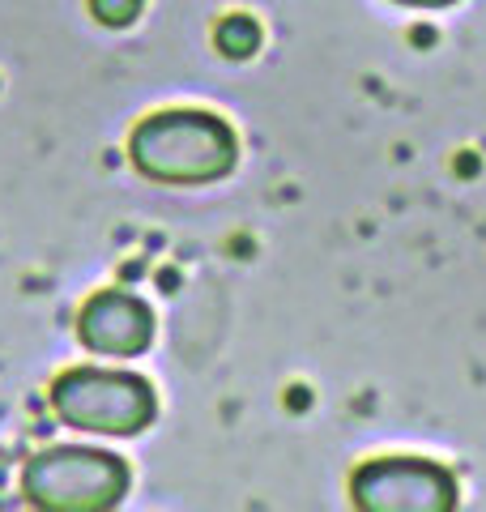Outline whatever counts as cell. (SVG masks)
Returning <instances> with one entry per match:
<instances>
[{"mask_svg":"<svg viewBox=\"0 0 486 512\" xmlns=\"http://www.w3.org/2000/svg\"><path fill=\"white\" fill-rule=\"evenodd\" d=\"M128 158L154 184H214L226 180L239 158L231 124L214 111H154L128 137Z\"/></svg>","mask_w":486,"mask_h":512,"instance_id":"cell-1","label":"cell"},{"mask_svg":"<svg viewBox=\"0 0 486 512\" xmlns=\"http://www.w3.org/2000/svg\"><path fill=\"white\" fill-rule=\"evenodd\" d=\"M128 466L116 453L81 444L43 448L26 461L22 495L43 512H107L128 495Z\"/></svg>","mask_w":486,"mask_h":512,"instance_id":"cell-2","label":"cell"},{"mask_svg":"<svg viewBox=\"0 0 486 512\" xmlns=\"http://www.w3.org/2000/svg\"><path fill=\"white\" fill-rule=\"evenodd\" d=\"M52 410L64 427L90 436H137L154 423L158 397L150 380L111 367H69L52 380Z\"/></svg>","mask_w":486,"mask_h":512,"instance_id":"cell-3","label":"cell"},{"mask_svg":"<svg viewBox=\"0 0 486 512\" xmlns=\"http://www.w3.org/2000/svg\"><path fill=\"white\" fill-rule=\"evenodd\" d=\"M350 495L363 512H452L457 478L427 457H376L354 470Z\"/></svg>","mask_w":486,"mask_h":512,"instance_id":"cell-4","label":"cell"},{"mask_svg":"<svg viewBox=\"0 0 486 512\" xmlns=\"http://www.w3.org/2000/svg\"><path fill=\"white\" fill-rule=\"evenodd\" d=\"M77 338L94 355L133 359L154 342V312L128 291H99L77 316Z\"/></svg>","mask_w":486,"mask_h":512,"instance_id":"cell-5","label":"cell"},{"mask_svg":"<svg viewBox=\"0 0 486 512\" xmlns=\"http://www.w3.org/2000/svg\"><path fill=\"white\" fill-rule=\"evenodd\" d=\"M214 39H218V52L222 56L248 60L256 47H261V26H256V18H248V13H231V18H226L214 30Z\"/></svg>","mask_w":486,"mask_h":512,"instance_id":"cell-6","label":"cell"},{"mask_svg":"<svg viewBox=\"0 0 486 512\" xmlns=\"http://www.w3.org/2000/svg\"><path fill=\"white\" fill-rule=\"evenodd\" d=\"M141 5L145 0H90V13L111 30H124L141 18Z\"/></svg>","mask_w":486,"mask_h":512,"instance_id":"cell-7","label":"cell"},{"mask_svg":"<svg viewBox=\"0 0 486 512\" xmlns=\"http://www.w3.org/2000/svg\"><path fill=\"white\" fill-rule=\"evenodd\" d=\"M397 5H410V9H444V5H457V0H397Z\"/></svg>","mask_w":486,"mask_h":512,"instance_id":"cell-8","label":"cell"}]
</instances>
